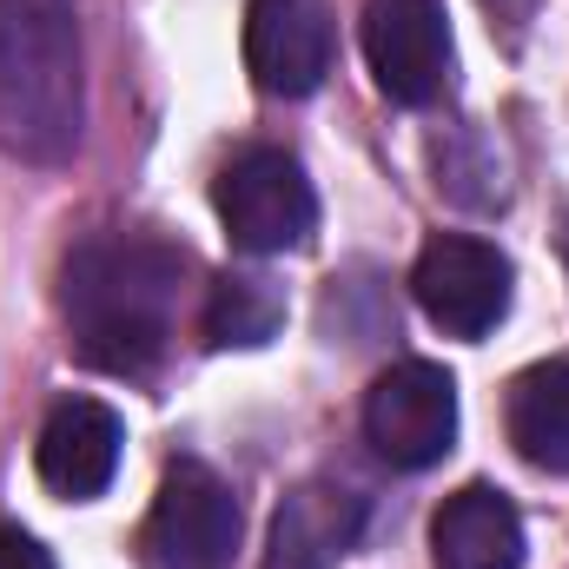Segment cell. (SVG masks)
<instances>
[{
  "mask_svg": "<svg viewBox=\"0 0 569 569\" xmlns=\"http://www.w3.org/2000/svg\"><path fill=\"white\" fill-rule=\"evenodd\" d=\"M246 73L272 100H305L331 73V13L318 0H252L246 7Z\"/></svg>",
  "mask_w": 569,
  "mask_h": 569,
  "instance_id": "8",
  "label": "cell"
},
{
  "mask_svg": "<svg viewBox=\"0 0 569 569\" xmlns=\"http://www.w3.org/2000/svg\"><path fill=\"white\" fill-rule=\"evenodd\" d=\"M120 443H127V425L100 405V398H67L47 411L40 425V443H33V463H40V483L53 497H100L120 470Z\"/></svg>",
  "mask_w": 569,
  "mask_h": 569,
  "instance_id": "9",
  "label": "cell"
},
{
  "mask_svg": "<svg viewBox=\"0 0 569 569\" xmlns=\"http://www.w3.org/2000/svg\"><path fill=\"white\" fill-rule=\"evenodd\" d=\"M232 550L239 497L206 463H172L146 517V569H226Z\"/></svg>",
  "mask_w": 569,
  "mask_h": 569,
  "instance_id": "5",
  "label": "cell"
},
{
  "mask_svg": "<svg viewBox=\"0 0 569 569\" xmlns=\"http://www.w3.org/2000/svg\"><path fill=\"white\" fill-rule=\"evenodd\" d=\"M284 318V298L259 272H226L206 298V338L212 345H266Z\"/></svg>",
  "mask_w": 569,
  "mask_h": 569,
  "instance_id": "13",
  "label": "cell"
},
{
  "mask_svg": "<svg viewBox=\"0 0 569 569\" xmlns=\"http://www.w3.org/2000/svg\"><path fill=\"white\" fill-rule=\"evenodd\" d=\"M365 60L371 80L398 107H430L450 73V27L437 0H371L365 7Z\"/></svg>",
  "mask_w": 569,
  "mask_h": 569,
  "instance_id": "7",
  "label": "cell"
},
{
  "mask_svg": "<svg viewBox=\"0 0 569 569\" xmlns=\"http://www.w3.org/2000/svg\"><path fill=\"white\" fill-rule=\"evenodd\" d=\"M365 443L391 470H430L437 457H450V443H457V385H450V371H437L425 358L391 365L365 391Z\"/></svg>",
  "mask_w": 569,
  "mask_h": 569,
  "instance_id": "4",
  "label": "cell"
},
{
  "mask_svg": "<svg viewBox=\"0 0 569 569\" xmlns=\"http://www.w3.org/2000/svg\"><path fill=\"white\" fill-rule=\"evenodd\" d=\"M186 291V252L159 246V239H87L67 259V325L87 365L113 371V378H140L159 365L166 338H172V311Z\"/></svg>",
  "mask_w": 569,
  "mask_h": 569,
  "instance_id": "1",
  "label": "cell"
},
{
  "mask_svg": "<svg viewBox=\"0 0 569 569\" xmlns=\"http://www.w3.org/2000/svg\"><path fill=\"white\" fill-rule=\"evenodd\" d=\"M503 425H510V443H517L523 463H537V470H569V358L530 365V371L510 385Z\"/></svg>",
  "mask_w": 569,
  "mask_h": 569,
  "instance_id": "12",
  "label": "cell"
},
{
  "mask_svg": "<svg viewBox=\"0 0 569 569\" xmlns=\"http://www.w3.org/2000/svg\"><path fill=\"white\" fill-rule=\"evenodd\" d=\"M0 569H53V557L27 530H0Z\"/></svg>",
  "mask_w": 569,
  "mask_h": 569,
  "instance_id": "14",
  "label": "cell"
},
{
  "mask_svg": "<svg viewBox=\"0 0 569 569\" xmlns=\"http://www.w3.org/2000/svg\"><path fill=\"white\" fill-rule=\"evenodd\" d=\"M87 127L80 40L60 0H0V146L27 166L73 159Z\"/></svg>",
  "mask_w": 569,
  "mask_h": 569,
  "instance_id": "2",
  "label": "cell"
},
{
  "mask_svg": "<svg viewBox=\"0 0 569 569\" xmlns=\"http://www.w3.org/2000/svg\"><path fill=\"white\" fill-rule=\"evenodd\" d=\"M212 206L232 232L239 252L252 259H272V252H298L318 226V192L305 179V166L279 152V146H246L219 186H212Z\"/></svg>",
  "mask_w": 569,
  "mask_h": 569,
  "instance_id": "3",
  "label": "cell"
},
{
  "mask_svg": "<svg viewBox=\"0 0 569 569\" xmlns=\"http://www.w3.org/2000/svg\"><path fill=\"white\" fill-rule=\"evenodd\" d=\"M430 557H437V569H523L517 503L490 483H463L457 497H443V510L430 523Z\"/></svg>",
  "mask_w": 569,
  "mask_h": 569,
  "instance_id": "11",
  "label": "cell"
},
{
  "mask_svg": "<svg viewBox=\"0 0 569 569\" xmlns=\"http://www.w3.org/2000/svg\"><path fill=\"white\" fill-rule=\"evenodd\" d=\"M411 291L425 305V318L450 338H483L497 331V318L510 311V259L470 232H443L418 252Z\"/></svg>",
  "mask_w": 569,
  "mask_h": 569,
  "instance_id": "6",
  "label": "cell"
},
{
  "mask_svg": "<svg viewBox=\"0 0 569 569\" xmlns=\"http://www.w3.org/2000/svg\"><path fill=\"white\" fill-rule=\"evenodd\" d=\"M365 530V497L311 477L298 490H284V503L272 510V537H266V569H338L345 550Z\"/></svg>",
  "mask_w": 569,
  "mask_h": 569,
  "instance_id": "10",
  "label": "cell"
}]
</instances>
